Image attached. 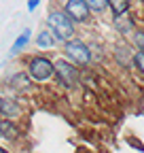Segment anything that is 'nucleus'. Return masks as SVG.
<instances>
[{"label":"nucleus","instance_id":"obj_1","mask_svg":"<svg viewBox=\"0 0 144 153\" xmlns=\"http://www.w3.org/2000/svg\"><path fill=\"white\" fill-rule=\"evenodd\" d=\"M47 24H49V32L62 43L72 41L74 36V22L64 13V11H51L47 15Z\"/></svg>","mask_w":144,"mask_h":153},{"label":"nucleus","instance_id":"obj_2","mask_svg":"<svg viewBox=\"0 0 144 153\" xmlns=\"http://www.w3.org/2000/svg\"><path fill=\"white\" fill-rule=\"evenodd\" d=\"M64 51H66V60L70 64H74L76 68L79 66H89L91 60H93L91 47L85 41H81V38H72V41L64 43Z\"/></svg>","mask_w":144,"mask_h":153},{"label":"nucleus","instance_id":"obj_3","mask_svg":"<svg viewBox=\"0 0 144 153\" xmlns=\"http://www.w3.org/2000/svg\"><path fill=\"white\" fill-rule=\"evenodd\" d=\"M28 76L32 81H38V83H45V81L53 79V76H55L53 60H49L45 55H34L28 62Z\"/></svg>","mask_w":144,"mask_h":153},{"label":"nucleus","instance_id":"obj_4","mask_svg":"<svg viewBox=\"0 0 144 153\" xmlns=\"http://www.w3.org/2000/svg\"><path fill=\"white\" fill-rule=\"evenodd\" d=\"M53 66H55V76H57V81H60L64 87H74V85L81 81L79 68H76L74 64H70L68 60H64V57L55 60V62H53Z\"/></svg>","mask_w":144,"mask_h":153},{"label":"nucleus","instance_id":"obj_5","mask_svg":"<svg viewBox=\"0 0 144 153\" xmlns=\"http://www.w3.org/2000/svg\"><path fill=\"white\" fill-rule=\"evenodd\" d=\"M64 13L76 24H83L89 19V7H87V0H66L64 4Z\"/></svg>","mask_w":144,"mask_h":153},{"label":"nucleus","instance_id":"obj_6","mask_svg":"<svg viewBox=\"0 0 144 153\" xmlns=\"http://www.w3.org/2000/svg\"><path fill=\"white\" fill-rule=\"evenodd\" d=\"M21 115V106L15 98H9V96H2L0 98V117H4L7 121L17 119Z\"/></svg>","mask_w":144,"mask_h":153},{"label":"nucleus","instance_id":"obj_7","mask_svg":"<svg viewBox=\"0 0 144 153\" xmlns=\"http://www.w3.org/2000/svg\"><path fill=\"white\" fill-rule=\"evenodd\" d=\"M9 83L15 87V91H30V87H32V79L28 76V72H15V74H11L9 76Z\"/></svg>","mask_w":144,"mask_h":153},{"label":"nucleus","instance_id":"obj_8","mask_svg":"<svg viewBox=\"0 0 144 153\" xmlns=\"http://www.w3.org/2000/svg\"><path fill=\"white\" fill-rule=\"evenodd\" d=\"M55 45H57V38L53 36L49 30L38 32V36H36V47H40V49H53Z\"/></svg>","mask_w":144,"mask_h":153},{"label":"nucleus","instance_id":"obj_9","mask_svg":"<svg viewBox=\"0 0 144 153\" xmlns=\"http://www.w3.org/2000/svg\"><path fill=\"white\" fill-rule=\"evenodd\" d=\"M0 136H7L9 140H15L17 136H19V130H17V126L13 121H0Z\"/></svg>","mask_w":144,"mask_h":153},{"label":"nucleus","instance_id":"obj_10","mask_svg":"<svg viewBox=\"0 0 144 153\" xmlns=\"http://www.w3.org/2000/svg\"><path fill=\"white\" fill-rule=\"evenodd\" d=\"M30 36H32V32H30V30H24L19 36H17V38H15V43H13V47H11V55L19 53V51L30 43Z\"/></svg>","mask_w":144,"mask_h":153},{"label":"nucleus","instance_id":"obj_11","mask_svg":"<svg viewBox=\"0 0 144 153\" xmlns=\"http://www.w3.org/2000/svg\"><path fill=\"white\" fill-rule=\"evenodd\" d=\"M129 2L127 0H117V2H108V9L115 13V17H123L125 13H129Z\"/></svg>","mask_w":144,"mask_h":153},{"label":"nucleus","instance_id":"obj_12","mask_svg":"<svg viewBox=\"0 0 144 153\" xmlns=\"http://www.w3.org/2000/svg\"><path fill=\"white\" fill-rule=\"evenodd\" d=\"M115 28L119 32H123V34H127V32H132L134 22H132V19H125V17H115Z\"/></svg>","mask_w":144,"mask_h":153},{"label":"nucleus","instance_id":"obj_13","mask_svg":"<svg viewBox=\"0 0 144 153\" xmlns=\"http://www.w3.org/2000/svg\"><path fill=\"white\" fill-rule=\"evenodd\" d=\"M87 7H89V11L104 13L108 9V0H87Z\"/></svg>","mask_w":144,"mask_h":153},{"label":"nucleus","instance_id":"obj_14","mask_svg":"<svg viewBox=\"0 0 144 153\" xmlns=\"http://www.w3.org/2000/svg\"><path fill=\"white\" fill-rule=\"evenodd\" d=\"M132 62L136 64V68L144 74V53H140V51H136L134 55H132Z\"/></svg>","mask_w":144,"mask_h":153},{"label":"nucleus","instance_id":"obj_15","mask_svg":"<svg viewBox=\"0 0 144 153\" xmlns=\"http://www.w3.org/2000/svg\"><path fill=\"white\" fill-rule=\"evenodd\" d=\"M134 43H136L138 51H140V53H144V30L134 32Z\"/></svg>","mask_w":144,"mask_h":153},{"label":"nucleus","instance_id":"obj_16","mask_svg":"<svg viewBox=\"0 0 144 153\" xmlns=\"http://www.w3.org/2000/svg\"><path fill=\"white\" fill-rule=\"evenodd\" d=\"M38 7H40V0H30V2H28V11H30V13L36 11Z\"/></svg>","mask_w":144,"mask_h":153},{"label":"nucleus","instance_id":"obj_17","mask_svg":"<svg viewBox=\"0 0 144 153\" xmlns=\"http://www.w3.org/2000/svg\"><path fill=\"white\" fill-rule=\"evenodd\" d=\"M0 153H9V151H7V149H4V147H0Z\"/></svg>","mask_w":144,"mask_h":153}]
</instances>
